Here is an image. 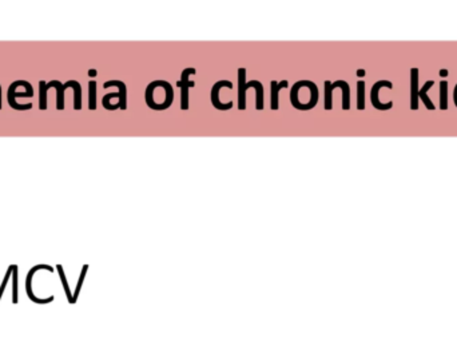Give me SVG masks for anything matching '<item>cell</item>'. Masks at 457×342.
Wrapping results in <instances>:
<instances>
[{
  "mask_svg": "<svg viewBox=\"0 0 457 342\" xmlns=\"http://www.w3.org/2000/svg\"><path fill=\"white\" fill-rule=\"evenodd\" d=\"M338 87H340V80H336V82L325 80L324 82V109L326 111H330L333 109V91Z\"/></svg>",
  "mask_w": 457,
  "mask_h": 342,
  "instance_id": "8fae6325",
  "label": "cell"
},
{
  "mask_svg": "<svg viewBox=\"0 0 457 342\" xmlns=\"http://www.w3.org/2000/svg\"><path fill=\"white\" fill-rule=\"evenodd\" d=\"M147 107L155 111L167 110L174 102V88L167 80H154L147 84L145 91Z\"/></svg>",
  "mask_w": 457,
  "mask_h": 342,
  "instance_id": "6da1fadb",
  "label": "cell"
},
{
  "mask_svg": "<svg viewBox=\"0 0 457 342\" xmlns=\"http://www.w3.org/2000/svg\"><path fill=\"white\" fill-rule=\"evenodd\" d=\"M224 87L231 90L233 83L230 80H220V82L214 83V86L212 87V92H210V100H212V105L214 106V109L220 110V111H228L233 107V102L228 100V103H222L220 100V91Z\"/></svg>",
  "mask_w": 457,
  "mask_h": 342,
  "instance_id": "52a82bcc",
  "label": "cell"
},
{
  "mask_svg": "<svg viewBox=\"0 0 457 342\" xmlns=\"http://www.w3.org/2000/svg\"><path fill=\"white\" fill-rule=\"evenodd\" d=\"M117 87L118 92H111V94H106L102 99V105L108 111H114V110H126L127 109V87H126L125 82L122 80H107L104 82L103 88Z\"/></svg>",
  "mask_w": 457,
  "mask_h": 342,
  "instance_id": "3957f363",
  "label": "cell"
},
{
  "mask_svg": "<svg viewBox=\"0 0 457 342\" xmlns=\"http://www.w3.org/2000/svg\"><path fill=\"white\" fill-rule=\"evenodd\" d=\"M453 102H455V106L457 107V84L456 87H455V90H453Z\"/></svg>",
  "mask_w": 457,
  "mask_h": 342,
  "instance_id": "7402d4cb",
  "label": "cell"
},
{
  "mask_svg": "<svg viewBox=\"0 0 457 342\" xmlns=\"http://www.w3.org/2000/svg\"><path fill=\"white\" fill-rule=\"evenodd\" d=\"M433 84H435V82H433V80H428V82H425V84L423 86V88L420 90V92H419V98H420V99L423 100V102H424L425 107H427L428 110H431V111H433V110L436 109V107H435V105L432 103V100L429 99V96H428V94H427V92H428V90L431 87H432Z\"/></svg>",
  "mask_w": 457,
  "mask_h": 342,
  "instance_id": "7c38bea8",
  "label": "cell"
},
{
  "mask_svg": "<svg viewBox=\"0 0 457 342\" xmlns=\"http://www.w3.org/2000/svg\"><path fill=\"white\" fill-rule=\"evenodd\" d=\"M11 276H12V265H9L8 266V269H7V273H5V276H4V280H3V282H1V285H0V300H1V297H3V294H4L5 286H7V284H8V280Z\"/></svg>",
  "mask_w": 457,
  "mask_h": 342,
  "instance_id": "ffe728a7",
  "label": "cell"
},
{
  "mask_svg": "<svg viewBox=\"0 0 457 342\" xmlns=\"http://www.w3.org/2000/svg\"><path fill=\"white\" fill-rule=\"evenodd\" d=\"M197 70L194 67L185 68L181 74V80L177 82V86L181 88V110L187 111L189 110V90L196 87V82L190 80V76L196 75Z\"/></svg>",
  "mask_w": 457,
  "mask_h": 342,
  "instance_id": "5b68a950",
  "label": "cell"
},
{
  "mask_svg": "<svg viewBox=\"0 0 457 342\" xmlns=\"http://www.w3.org/2000/svg\"><path fill=\"white\" fill-rule=\"evenodd\" d=\"M448 75H449L448 70H445V68H443V70H440V76H443V78H445V76H448Z\"/></svg>",
  "mask_w": 457,
  "mask_h": 342,
  "instance_id": "cb8c5ba5",
  "label": "cell"
},
{
  "mask_svg": "<svg viewBox=\"0 0 457 342\" xmlns=\"http://www.w3.org/2000/svg\"><path fill=\"white\" fill-rule=\"evenodd\" d=\"M88 109L94 111L96 110V82L90 80L88 82Z\"/></svg>",
  "mask_w": 457,
  "mask_h": 342,
  "instance_id": "9a60e30c",
  "label": "cell"
},
{
  "mask_svg": "<svg viewBox=\"0 0 457 342\" xmlns=\"http://www.w3.org/2000/svg\"><path fill=\"white\" fill-rule=\"evenodd\" d=\"M98 75V71H96L95 68H91V70H88V76H91V78H95Z\"/></svg>",
  "mask_w": 457,
  "mask_h": 342,
  "instance_id": "44dd1931",
  "label": "cell"
},
{
  "mask_svg": "<svg viewBox=\"0 0 457 342\" xmlns=\"http://www.w3.org/2000/svg\"><path fill=\"white\" fill-rule=\"evenodd\" d=\"M56 269H58L59 277H60V281H62L63 289H64V293H66L67 300H68L70 304H74V297H72V294H71L70 286H68V282H67V278H66V274H64V270H63V266L62 265H56Z\"/></svg>",
  "mask_w": 457,
  "mask_h": 342,
  "instance_id": "5bb4252c",
  "label": "cell"
},
{
  "mask_svg": "<svg viewBox=\"0 0 457 342\" xmlns=\"http://www.w3.org/2000/svg\"><path fill=\"white\" fill-rule=\"evenodd\" d=\"M440 110H448V82H440Z\"/></svg>",
  "mask_w": 457,
  "mask_h": 342,
  "instance_id": "2e32d148",
  "label": "cell"
},
{
  "mask_svg": "<svg viewBox=\"0 0 457 342\" xmlns=\"http://www.w3.org/2000/svg\"><path fill=\"white\" fill-rule=\"evenodd\" d=\"M249 88L255 90V109L258 111L263 110V86L259 80H246V68L241 67L238 68V110L245 111L246 110V91Z\"/></svg>",
  "mask_w": 457,
  "mask_h": 342,
  "instance_id": "7a4b0ae2",
  "label": "cell"
},
{
  "mask_svg": "<svg viewBox=\"0 0 457 342\" xmlns=\"http://www.w3.org/2000/svg\"><path fill=\"white\" fill-rule=\"evenodd\" d=\"M289 87V82L286 79L281 80V82H270V109L273 111H277L279 109V91L282 88Z\"/></svg>",
  "mask_w": 457,
  "mask_h": 342,
  "instance_id": "30bf717a",
  "label": "cell"
},
{
  "mask_svg": "<svg viewBox=\"0 0 457 342\" xmlns=\"http://www.w3.org/2000/svg\"><path fill=\"white\" fill-rule=\"evenodd\" d=\"M357 109L360 111L365 110V82H357Z\"/></svg>",
  "mask_w": 457,
  "mask_h": 342,
  "instance_id": "e0dca14e",
  "label": "cell"
},
{
  "mask_svg": "<svg viewBox=\"0 0 457 342\" xmlns=\"http://www.w3.org/2000/svg\"><path fill=\"white\" fill-rule=\"evenodd\" d=\"M39 270H47L50 271V273H54V267H51L50 265H36V266L31 267V270L27 273V277H25V293H27V296L32 302L39 305H46V304H51L52 301L55 300L54 296L47 297V298H39L33 294L32 290V278L35 276V273H37Z\"/></svg>",
  "mask_w": 457,
  "mask_h": 342,
  "instance_id": "8992f818",
  "label": "cell"
},
{
  "mask_svg": "<svg viewBox=\"0 0 457 342\" xmlns=\"http://www.w3.org/2000/svg\"><path fill=\"white\" fill-rule=\"evenodd\" d=\"M384 87L389 88L392 90L393 88V84L389 80H378L376 83L372 86V90H370V102H372V105H373L374 109L380 110V111H388V110H391L393 107V102H388V103H381L380 99H378V92L380 90Z\"/></svg>",
  "mask_w": 457,
  "mask_h": 342,
  "instance_id": "ba28073f",
  "label": "cell"
},
{
  "mask_svg": "<svg viewBox=\"0 0 457 342\" xmlns=\"http://www.w3.org/2000/svg\"><path fill=\"white\" fill-rule=\"evenodd\" d=\"M17 273L19 267L17 265H12V304L16 305L19 302V294H17Z\"/></svg>",
  "mask_w": 457,
  "mask_h": 342,
  "instance_id": "d6986e66",
  "label": "cell"
},
{
  "mask_svg": "<svg viewBox=\"0 0 457 342\" xmlns=\"http://www.w3.org/2000/svg\"><path fill=\"white\" fill-rule=\"evenodd\" d=\"M419 68L413 67L411 70V110L417 111L419 110Z\"/></svg>",
  "mask_w": 457,
  "mask_h": 342,
  "instance_id": "9c48e42d",
  "label": "cell"
},
{
  "mask_svg": "<svg viewBox=\"0 0 457 342\" xmlns=\"http://www.w3.org/2000/svg\"><path fill=\"white\" fill-rule=\"evenodd\" d=\"M71 88L74 90V109H82V87H80L79 82L76 80H71Z\"/></svg>",
  "mask_w": 457,
  "mask_h": 342,
  "instance_id": "4fadbf2b",
  "label": "cell"
},
{
  "mask_svg": "<svg viewBox=\"0 0 457 342\" xmlns=\"http://www.w3.org/2000/svg\"><path fill=\"white\" fill-rule=\"evenodd\" d=\"M87 270H88V265H83V267H82V271H80L79 280H78V282H76V289H75L74 294H72V297H74V304L76 302V301H78V297H79L80 289H82V286H83V282H84V278H86V274H87Z\"/></svg>",
  "mask_w": 457,
  "mask_h": 342,
  "instance_id": "ac0fdd59",
  "label": "cell"
},
{
  "mask_svg": "<svg viewBox=\"0 0 457 342\" xmlns=\"http://www.w3.org/2000/svg\"><path fill=\"white\" fill-rule=\"evenodd\" d=\"M357 76H360V78H364V76H365V70H364V68H360V70H357Z\"/></svg>",
  "mask_w": 457,
  "mask_h": 342,
  "instance_id": "603a6c76",
  "label": "cell"
},
{
  "mask_svg": "<svg viewBox=\"0 0 457 342\" xmlns=\"http://www.w3.org/2000/svg\"><path fill=\"white\" fill-rule=\"evenodd\" d=\"M33 88L29 82L27 80H15L9 84L8 92H7V99H8L9 107L13 110H19V111H25V110L32 109V103H27V105H17L15 98H32Z\"/></svg>",
  "mask_w": 457,
  "mask_h": 342,
  "instance_id": "277c9868",
  "label": "cell"
}]
</instances>
